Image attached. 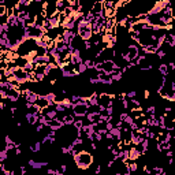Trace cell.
I'll list each match as a JSON object with an SVG mask.
<instances>
[{
    "instance_id": "obj_1",
    "label": "cell",
    "mask_w": 175,
    "mask_h": 175,
    "mask_svg": "<svg viewBox=\"0 0 175 175\" xmlns=\"http://www.w3.org/2000/svg\"><path fill=\"white\" fill-rule=\"evenodd\" d=\"M73 160H74L78 170L86 171V170H89V167L93 164L94 157L90 152H88L86 149H84V150H81V152L75 153V155L73 156Z\"/></svg>"
},
{
    "instance_id": "obj_2",
    "label": "cell",
    "mask_w": 175,
    "mask_h": 175,
    "mask_svg": "<svg viewBox=\"0 0 175 175\" xmlns=\"http://www.w3.org/2000/svg\"><path fill=\"white\" fill-rule=\"evenodd\" d=\"M77 34L84 40V41H90L92 37H93L92 25L89 22H86L85 18H82V19H79L77 22Z\"/></svg>"
},
{
    "instance_id": "obj_3",
    "label": "cell",
    "mask_w": 175,
    "mask_h": 175,
    "mask_svg": "<svg viewBox=\"0 0 175 175\" xmlns=\"http://www.w3.org/2000/svg\"><path fill=\"white\" fill-rule=\"evenodd\" d=\"M89 108H90V105L85 103L74 104V107H73V115L77 116V118H85L89 112Z\"/></svg>"
},
{
    "instance_id": "obj_4",
    "label": "cell",
    "mask_w": 175,
    "mask_h": 175,
    "mask_svg": "<svg viewBox=\"0 0 175 175\" xmlns=\"http://www.w3.org/2000/svg\"><path fill=\"white\" fill-rule=\"evenodd\" d=\"M13 75H14L15 81H18L21 85H25V84L29 82V73H26L25 69H19V67H17V69L13 71Z\"/></svg>"
},
{
    "instance_id": "obj_5",
    "label": "cell",
    "mask_w": 175,
    "mask_h": 175,
    "mask_svg": "<svg viewBox=\"0 0 175 175\" xmlns=\"http://www.w3.org/2000/svg\"><path fill=\"white\" fill-rule=\"evenodd\" d=\"M127 55H129V58H130L131 62H134V60H136L137 58L141 55L140 54V47L131 42V44L127 47Z\"/></svg>"
},
{
    "instance_id": "obj_6",
    "label": "cell",
    "mask_w": 175,
    "mask_h": 175,
    "mask_svg": "<svg viewBox=\"0 0 175 175\" xmlns=\"http://www.w3.org/2000/svg\"><path fill=\"white\" fill-rule=\"evenodd\" d=\"M62 36H63L64 42H66L67 45H71V42H73V40L75 38L77 33L74 30H62Z\"/></svg>"
},
{
    "instance_id": "obj_7",
    "label": "cell",
    "mask_w": 175,
    "mask_h": 175,
    "mask_svg": "<svg viewBox=\"0 0 175 175\" xmlns=\"http://www.w3.org/2000/svg\"><path fill=\"white\" fill-rule=\"evenodd\" d=\"M58 118H59V116H58ZM60 119H62L64 126H73L75 122V116L73 115V113H63V115L60 116Z\"/></svg>"
},
{
    "instance_id": "obj_8",
    "label": "cell",
    "mask_w": 175,
    "mask_h": 175,
    "mask_svg": "<svg viewBox=\"0 0 175 175\" xmlns=\"http://www.w3.org/2000/svg\"><path fill=\"white\" fill-rule=\"evenodd\" d=\"M129 156H130V161H137L141 157V153L137 146H134V145L131 146L130 150H129Z\"/></svg>"
},
{
    "instance_id": "obj_9",
    "label": "cell",
    "mask_w": 175,
    "mask_h": 175,
    "mask_svg": "<svg viewBox=\"0 0 175 175\" xmlns=\"http://www.w3.org/2000/svg\"><path fill=\"white\" fill-rule=\"evenodd\" d=\"M99 81H100V84H103V85H112L113 84L111 75L105 74V73H100L99 74Z\"/></svg>"
},
{
    "instance_id": "obj_10",
    "label": "cell",
    "mask_w": 175,
    "mask_h": 175,
    "mask_svg": "<svg viewBox=\"0 0 175 175\" xmlns=\"http://www.w3.org/2000/svg\"><path fill=\"white\" fill-rule=\"evenodd\" d=\"M27 163H29V165L33 168V170H41V168H44L48 165L47 161H36V160H32V159H30Z\"/></svg>"
},
{
    "instance_id": "obj_11",
    "label": "cell",
    "mask_w": 175,
    "mask_h": 175,
    "mask_svg": "<svg viewBox=\"0 0 175 175\" xmlns=\"http://www.w3.org/2000/svg\"><path fill=\"white\" fill-rule=\"evenodd\" d=\"M36 105H37L40 109H45V108H48V107H51V103L47 100V97L45 96H40V99L37 100Z\"/></svg>"
},
{
    "instance_id": "obj_12",
    "label": "cell",
    "mask_w": 175,
    "mask_h": 175,
    "mask_svg": "<svg viewBox=\"0 0 175 175\" xmlns=\"http://www.w3.org/2000/svg\"><path fill=\"white\" fill-rule=\"evenodd\" d=\"M157 70H159V73H160L161 77H167L168 74H170V69H168L167 63H160L157 66Z\"/></svg>"
},
{
    "instance_id": "obj_13",
    "label": "cell",
    "mask_w": 175,
    "mask_h": 175,
    "mask_svg": "<svg viewBox=\"0 0 175 175\" xmlns=\"http://www.w3.org/2000/svg\"><path fill=\"white\" fill-rule=\"evenodd\" d=\"M41 146H42L41 141H34V142L29 146V149L32 150L33 153H40V152H41Z\"/></svg>"
},
{
    "instance_id": "obj_14",
    "label": "cell",
    "mask_w": 175,
    "mask_h": 175,
    "mask_svg": "<svg viewBox=\"0 0 175 175\" xmlns=\"http://www.w3.org/2000/svg\"><path fill=\"white\" fill-rule=\"evenodd\" d=\"M89 105L90 107H97L99 105V94H97L96 92L89 96Z\"/></svg>"
},
{
    "instance_id": "obj_15",
    "label": "cell",
    "mask_w": 175,
    "mask_h": 175,
    "mask_svg": "<svg viewBox=\"0 0 175 175\" xmlns=\"http://www.w3.org/2000/svg\"><path fill=\"white\" fill-rule=\"evenodd\" d=\"M127 165H129V170H130L131 174H136L138 171V164L137 161H127Z\"/></svg>"
},
{
    "instance_id": "obj_16",
    "label": "cell",
    "mask_w": 175,
    "mask_h": 175,
    "mask_svg": "<svg viewBox=\"0 0 175 175\" xmlns=\"http://www.w3.org/2000/svg\"><path fill=\"white\" fill-rule=\"evenodd\" d=\"M111 78L113 82H119L122 78H123V74H122V71H115L111 74Z\"/></svg>"
},
{
    "instance_id": "obj_17",
    "label": "cell",
    "mask_w": 175,
    "mask_h": 175,
    "mask_svg": "<svg viewBox=\"0 0 175 175\" xmlns=\"http://www.w3.org/2000/svg\"><path fill=\"white\" fill-rule=\"evenodd\" d=\"M77 70H78V74L82 75V74H85V73L88 71V67H86V64L85 63H82V64H79V66H77Z\"/></svg>"
},
{
    "instance_id": "obj_18",
    "label": "cell",
    "mask_w": 175,
    "mask_h": 175,
    "mask_svg": "<svg viewBox=\"0 0 175 175\" xmlns=\"http://www.w3.org/2000/svg\"><path fill=\"white\" fill-rule=\"evenodd\" d=\"M73 126H74L77 130H82V127H84V119H75Z\"/></svg>"
},
{
    "instance_id": "obj_19",
    "label": "cell",
    "mask_w": 175,
    "mask_h": 175,
    "mask_svg": "<svg viewBox=\"0 0 175 175\" xmlns=\"http://www.w3.org/2000/svg\"><path fill=\"white\" fill-rule=\"evenodd\" d=\"M136 97H137V92H136V90L127 92V99H129V100H133V99H136Z\"/></svg>"
},
{
    "instance_id": "obj_20",
    "label": "cell",
    "mask_w": 175,
    "mask_h": 175,
    "mask_svg": "<svg viewBox=\"0 0 175 175\" xmlns=\"http://www.w3.org/2000/svg\"><path fill=\"white\" fill-rule=\"evenodd\" d=\"M149 97H150V90L145 89V92H144V99H145V100H149Z\"/></svg>"
},
{
    "instance_id": "obj_21",
    "label": "cell",
    "mask_w": 175,
    "mask_h": 175,
    "mask_svg": "<svg viewBox=\"0 0 175 175\" xmlns=\"http://www.w3.org/2000/svg\"><path fill=\"white\" fill-rule=\"evenodd\" d=\"M164 153H165V156H167V157H168V159H171V157H174V152H173V150H171V149H170V150H165V152H164Z\"/></svg>"
}]
</instances>
